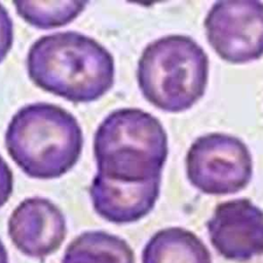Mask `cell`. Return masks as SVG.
<instances>
[{
    "mask_svg": "<svg viewBox=\"0 0 263 263\" xmlns=\"http://www.w3.org/2000/svg\"><path fill=\"white\" fill-rule=\"evenodd\" d=\"M26 66L37 87L73 103L97 101L114 84L111 52L96 39L75 31L35 40L28 50Z\"/></svg>",
    "mask_w": 263,
    "mask_h": 263,
    "instance_id": "cell-1",
    "label": "cell"
},
{
    "mask_svg": "<svg viewBox=\"0 0 263 263\" xmlns=\"http://www.w3.org/2000/svg\"><path fill=\"white\" fill-rule=\"evenodd\" d=\"M5 147L15 164L30 178L49 180L68 173L83 148V133L66 109L38 102L23 106L5 132Z\"/></svg>",
    "mask_w": 263,
    "mask_h": 263,
    "instance_id": "cell-2",
    "label": "cell"
},
{
    "mask_svg": "<svg viewBox=\"0 0 263 263\" xmlns=\"http://www.w3.org/2000/svg\"><path fill=\"white\" fill-rule=\"evenodd\" d=\"M97 176L115 182L161 180L168 155L166 132L152 114L138 108L109 113L93 136Z\"/></svg>",
    "mask_w": 263,
    "mask_h": 263,
    "instance_id": "cell-3",
    "label": "cell"
},
{
    "mask_svg": "<svg viewBox=\"0 0 263 263\" xmlns=\"http://www.w3.org/2000/svg\"><path fill=\"white\" fill-rule=\"evenodd\" d=\"M209 58L190 36L171 34L148 43L137 67L139 88L159 110L179 113L190 109L204 95Z\"/></svg>",
    "mask_w": 263,
    "mask_h": 263,
    "instance_id": "cell-4",
    "label": "cell"
},
{
    "mask_svg": "<svg viewBox=\"0 0 263 263\" xmlns=\"http://www.w3.org/2000/svg\"><path fill=\"white\" fill-rule=\"evenodd\" d=\"M186 176L192 186L210 195L234 194L253 177V157L238 138L211 133L198 137L185 157Z\"/></svg>",
    "mask_w": 263,
    "mask_h": 263,
    "instance_id": "cell-5",
    "label": "cell"
},
{
    "mask_svg": "<svg viewBox=\"0 0 263 263\" xmlns=\"http://www.w3.org/2000/svg\"><path fill=\"white\" fill-rule=\"evenodd\" d=\"M203 26L210 45L222 60L246 64L263 57L262 2H215Z\"/></svg>",
    "mask_w": 263,
    "mask_h": 263,
    "instance_id": "cell-6",
    "label": "cell"
},
{
    "mask_svg": "<svg viewBox=\"0 0 263 263\" xmlns=\"http://www.w3.org/2000/svg\"><path fill=\"white\" fill-rule=\"evenodd\" d=\"M206 228L212 246L227 260L246 262L263 255V211L248 198L218 203Z\"/></svg>",
    "mask_w": 263,
    "mask_h": 263,
    "instance_id": "cell-7",
    "label": "cell"
},
{
    "mask_svg": "<svg viewBox=\"0 0 263 263\" xmlns=\"http://www.w3.org/2000/svg\"><path fill=\"white\" fill-rule=\"evenodd\" d=\"M7 232L23 254L43 259L57 252L67 235V223L61 209L51 200L33 196L24 199L12 211Z\"/></svg>",
    "mask_w": 263,
    "mask_h": 263,
    "instance_id": "cell-8",
    "label": "cell"
},
{
    "mask_svg": "<svg viewBox=\"0 0 263 263\" xmlns=\"http://www.w3.org/2000/svg\"><path fill=\"white\" fill-rule=\"evenodd\" d=\"M161 180L145 183L115 182L99 176L92 178L89 196L95 212L114 224L134 223L147 216L154 208Z\"/></svg>",
    "mask_w": 263,
    "mask_h": 263,
    "instance_id": "cell-9",
    "label": "cell"
},
{
    "mask_svg": "<svg viewBox=\"0 0 263 263\" xmlns=\"http://www.w3.org/2000/svg\"><path fill=\"white\" fill-rule=\"evenodd\" d=\"M142 263H212V255L192 231L167 227L155 232L147 241Z\"/></svg>",
    "mask_w": 263,
    "mask_h": 263,
    "instance_id": "cell-10",
    "label": "cell"
},
{
    "mask_svg": "<svg viewBox=\"0 0 263 263\" xmlns=\"http://www.w3.org/2000/svg\"><path fill=\"white\" fill-rule=\"evenodd\" d=\"M62 263H135V254L123 238L90 230L82 232L67 246Z\"/></svg>",
    "mask_w": 263,
    "mask_h": 263,
    "instance_id": "cell-11",
    "label": "cell"
},
{
    "mask_svg": "<svg viewBox=\"0 0 263 263\" xmlns=\"http://www.w3.org/2000/svg\"><path fill=\"white\" fill-rule=\"evenodd\" d=\"M16 13L29 25L48 30L73 22L85 8V1H15Z\"/></svg>",
    "mask_w": 263,
    "mask_h": 263,
    "instance_id": "cell-12",
    "label": "cell"
},
{
    "mask_svg": "<svg viewBox=\"0 0 263 263\" xmlns=\"http://www.w3.org/2000/svg\"><path fill=\"white\" fill-rule=\"evenodd\" d=\"M13 43V23L7 9L0 3V63L4 61Z\"/></svg>",
    "mask_w": 263,
    "mask_h": 263,
    "instance_id": "cell-13",
    "label": "cell"
},
{
    "mask_svg": "<svg viewBox=\"0 0 263 263\" xmlns=\"http://www.w3.org/2000/svg\"><path fill=\"white\" fill-rule=\"evenodd\" d=\"M13 190L12 172L0 154V209L8 201Z\"/></svg>",
    "mask_w": 263,
    "mask_h": 263,
    "instance_id": "cell-14",
    "label": "cell"
},
{
    "mask_svg": "<svg viewBox=\"0 0 263 263\" xmlns=\"http://www.w3.org/2000/svg\"><path fill=\"white\" fill-rule=\"evenodd\" d=\"M0 263H9V261H8V254H7L6 248L3 245L1 239H0Z\"/></svg>",
    "mask_w": 263,
    "mask_h": 263,
    "instance_id": "cell-15",
    "label": "cell"
}]
</instances>
